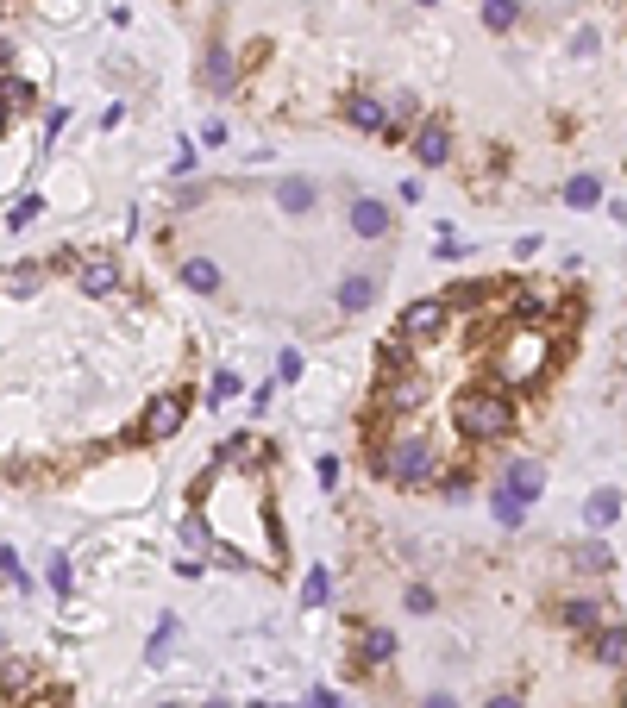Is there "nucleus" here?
I'll use <instances>...</instances> for the list:
<instances>
[{"label":"nucleus","instance_id":"obj_44","mask_svg":"<svg viewBox=\"0 0 627 708\" xmlns=\"http://www.w3.org/2000/svg\"><path fill=\"white\" fill-rule=\"evenodd\" d=\"M414 7H439V0H414Z\"/></svg>","mask_w":627,"mask_h":708},{"label":"nucleus","instance_id":"obj_11","mask_svg":"<svg viewBox=\"0 0 627 708\" xmlns=\"http://www.w3.org/2000/svg\"><path fill=\"white\" fill-rule=\"evenodd\" d=\"M345 220H352V232H358V239H389V226H396V214H389V207H383L377 195H358Z\"/></svg>","mask_w":627,"mask_h":708},{"label":"nucleus","instance_id":"obj_41","mask_svg":"<svg viewBox=\"0 0 627 708\" xmlns=\"http://www.w3.org/2000/svg\"><path fill=\"white\" fill-rule=\"evenodd\" d=\"M421 708H458V702H452V696H446V690H433V696H427V702H421Z\"/></svg>","mask_w":627,"mask_h":708},{"label":"nucleus","instance_id":"obj_1","mask_svg":"<svg viewBox=\"0 0 627 708\" xmlns=\"http://www.w3.org/2000/svg\"><path fill=\"white\" fill-rule=\"evenodd\" d=\"M552 364V339L540 333V326H515V333H502L496 351H490V376L502 389H527V383H540Z\"/></svg>","mask_w":627,"mask_h":708},{"label":"nucleus","instance_id":"obj_21","mask_svg":"<svg viewBox=\"0 0 627 708\" xmlns=\"http://www.w3.org/2000/svg\"><path fill=\"white\" fill-rule=\"evenodd\" d=\"M483 26H490V32H515L521 26V0H483Z\"/></svg>","mask_w":627,"mask_h":708},{"label":"nucleus","instance_id":"obj_2","mask_svg":"<svg viewBox=\"0 0 627 708\" xmlns=\"http://www.w3.org/2000/svg\"><path fill=\"white\" fill-rule=\"evenodd\" d=\"M370 470H377L383 483H402V489H427L439 483V445L427 433H402L370 452Z\"/></svg>","mask_w":627,"mask_h":708},{"label":"nucleus","instance_id":"obj_29","mask_svg":"<svg viewBox=\"0 0 627 708\" xmlns=\"http://www.w3.org/2000/svg\"><path fill=\"white\" fill-rule=\"evenodd\" d=\"M226 395H239V376H232V370H214V383H207V401H214V408H220Z\"/></svg>","mask_w":627,"mask_h":708},{"label":"nucleus","instance_id":"obj_18","mask_svg":"<svg viewBox=\"0 0 627 708\" xmlns=\"http://www.w3.org/2000/svg\"><path fill=\"white\" fill-rule=\"evenodd\" d=\"M490 514H496V527H508V533H515V527L527 521V502H521L515 489H502V483H496V489H490Z\"/></svg>","mask_w":627,"mask_h":708},{"label":"nucleus","instance_id":"obj_23","mask_svg":"<svg viewBox=\"0 0 627 708\" xmlns=\"http://www.w3.org/2000/svg\"><path fill=\"white\" fill-rule=\"evenodd\" d=\"M38 101V94H32V82H19V76H0V107H7V113H26Z\"/></svg>","mask_w":627,"mask_h":708},{"label":"nucleus","instance_id":"obj_38","mask_svg":"<svg viewBox=\"0 0 627 708\" xmlns=\"http://www.w3.org/2000/svg\"><path fill=\"white\" fill-rule=\"evenodd\" d=\"M571 51H577V57H590V51H596V32H590V26H577V38H571Z\"/></svg>","mask_w":627,"mask_h":708},{"label":"nucleus","instance_id":"obj_9","mask_svg":"<svg viewBox=\"0 0 627 708\" xmlns=\"http://www.w3.org/2000/svg\"><path fill=\"white\" fill-rule=\"evenodd\" d=\"M377 289H383V270H352L339 282V314H364L377 308Z\"/></svg>","mask_w":627,"mask_h":708},{"label":"nucleus","instance_id":"obj_46","mask_svg":"<svg viewBox=\"0 0 627 708\" xmlns=\"http://www.w3.org/2000/svg\"><path fill=\"white\" fill-rule=\"evenodd\" d=\"M0 126H7V107H0Z\"/></svg>","mask_w":627,"mask_h":708},{"label":"nucleus","instance_id":"obj_40","mask_svg":"<svg viewBox=\"0 0 627 708\" xmlns=\"http://www.w3.org/2000/svg\"><path fill=\"white\" fill-rule=\"evenodd\" d=\"M308 708H345V702H339L333 690H314V696H308Z\"/></svg>","mask_w":627,"mask_h":708},{"label":"nucleus","instance_id":"obj_15","mask_svg":"<svg viewBox=\"0 0 627 708\" xmlns=\"http://www.w3.org/2000/svg\"><path fill=\"white\" fill-rule=\"evenodd\" d=\"M339 113H345V126H352V132H383L389 126V107L377 101V94H352Z\"/></svg>","mask_w":627,"mask_h":708},{"label":"nucleus","instance_id":"obj_27","mask_svg":"<svg viewBox=\"0 0 627 708\" xmlns=\"http://www.w3.org/2000/svg\"><path fill=\"white\" fill-rule=\"evenodd\" d=\"M38 214H44V195H19V201H13V214H7V226H32Z\"/></svg>","mask_w":627,"mask_h":708},{"label":"nucleus","instance_id":"obj_19","mask_svg":"<svg viewBox=\"0 0 627 708\" xmlns=\"http://www.w3.org/2000/svg\"><path fill=\"white\" fill-rule=\"evenodd\" d=\"M584 521L590 527H615L621 521V489H596L590 502H584Z\"/></svg>","mask_w":627,"mask_h":708},{"label":"nucleus","instance_id":"obj_32","mask_svg":"<svg viewBox=\"0 0 627 708\" xmlns=\"http://www.w3.org/2000/svg\"><path fill=\"white\" fill-rule=\"evenodd\" d=\"M0 577H7V583H19V589H26V564H19L7 546H0Z\"/></svg>","mask_w":627,"mask_h":708},{"label":"nucleus","instance_id":"obj_28","mask_svg":"<svg viewBox=\"0 0 627 708\" xmlns=\"http://www.w3.org/2000/svg\"><path fill=\"white\" fill-rule=\"evenodd\" d=\"M38 282H44V270H32V264H19V270H7V289H13V295H32Z\"/></svg>","mask_w":627,"mask_h":708},{"label":"nucleus","instance_id":"obj_35","mask_svg":"<svg viewBox=\"0 0 627 708\" xmlns=\"http://www.w3.org/2000/svg\"><path fill=\"white\" fill-rule=\"evenodd\" d=\"M276 376H283V383H301V351H283V358H276Z\"/></svg>","mask_w":627,"mask_h":708},{"label":"nucleus","instance_id":"obj_17","mask_svg":"<svg viewBox=\"0 0 627 708\" xmlns=\"http://www.w3.org/2000/svg\"><path fill=\"white\" fill-rule=\"evenodd\" d=\"M182 289L220 295V264H214V257H182Z\"/></svg>","mask_w":627,"mask_h":708},{"label":"nucleus","instance_id":"obj_26","mask_svg":"<svg viewBox=\"0 0 627 708\" xmlns=\"http://www.w3.org/2000/svg\"><path fill=\"white\" fill-rule=\"evenodd\" d=\"M170 640H176V615H164V621H157V633H151V646H145V665H164V652H170Z\"/></svg>","mask_w":627,"mask_h":708},{"label":"nucleus","instance_id":"obj_13","mask_svg":"<svg viewBox=\"0 0 627 708\" xmlns=\"http://www.w3.org/2000/svg\"><path fill=\"white\" fill-rule=\"evenodd\" d=\"M314 201H320V182L314 176H283L276 182V207H283V214H314Z\"/></svg>","mask_w":627,"mask_h":708},{"label":"nucleus","instance_id":"obj_8","mask_svg":"<svg viewBox=\"0 0 627 708\" xmlns=\"http://www.w3.org/2000/svg\"><path fill=\"white\" fill-rule=\"evenodd\" d=\"M414 157H421L427 170L452 163V126L446 120H421V126H414Z\"/></svg>","mask_w":627,"mask_h":708},{"label":"nucleus","instance_id":"obj_20","mask_svg":"<svg viewBox=\"0 0 627 708\" xmlns=\"http://www.w3.org/2000/svg\"><path fill=\"white\" fill-rule=\"evenodd\" d=\"M364 665H389V658H396V633L389 627H364Z\"/></svg>","mask_w":627,"mask_h":708},{"label":"nucleus","instance_id":"obj_31","mask_svg":"<svg viewBox=\"0 0 627 708\" xmlns=\"http://www.w3.org/2000/svg\"><path fill=\"white\" fill-rule=\"evenodd\" d=\"M408 608H414V615H433V608H439V596H433L427 583H414V589H408Z\"/></svg>","mask_w":627,"mask_h":708},{"label":"nucleus","instance_id":"obj_33","mask_svg":"<svg viewBox=\"0 0 627 708\" xmlns=\"http://www.w3.org/2000/svg\"><path fill=\"white\" fill-rule=\"evenodd\" d=\"M464 489H471V470H452V477H439V495H452V502H458Z\"/></svg>","mask_w":627,"mask_h":708},{"label":"nucleus","instance_id":"obj_4","mask_svg":"<svg viewBox=\"0 0 627 708\" xmlns=\"http://www.w3.org/2000/svg\"><path fill=\"white\" fill-rule=\"evenodd\" d=\"M182 420H189V395H157L151 408H145V420H138V439L145 445H164V439H176L182 433Z\"/></svg>","mask_w":627,"mask_h":708},{"label":"nucleus","instance_id":"obj_34","mask_svg":"<svg viewBox=\"0 0 627 708\" xmlns=\"http://www.w3.org/2000/svg\"><path fill=\"white\" fill-rule=\"evenodd\" d=\"M314 477H320V489H333V483H339V458H333V452L314 458Z\"/></svg>","mask_w":627,"mask_h":708},{"label":"nucleus","instance_id":"obj_25","mask_svg":"<svg viewBox=\"0 0 627 708\" xmlns=\"http://www.w3.org/2000/svg\"><path fill=\"white\" fill-rule=\"evenodd\" d=\"M565 201H571V207H596V201H602V182H596V176H571V182H565Z\"/></svg>","mask_w":627,"mask_h":708},{"label":"nucleus","instance_id":"obj_5","mask_svg":"<svg viewBox=\"0 0 627 708\" xmlns=\"http://www.w3.org/2000/svg\"><path fill=\"white\" fill-rule=\"evenodd\" d=\"M427 408V376L421 370H389V383L377 395V414H414Z\"/></svg>","mask_w":627,"mask_h":708},{"label":"nucleus","instance_id":"obj_42","mask_svg":"<svg viewBox=\"0 0 627 708\" xmlns=\"http://www.w3.org/2000/svg\"><path fill=\"white\" fill-rule=\"evenodd\" d=\"M483 708H527V702H521V696H490Z\"/></svg>","mask_w":627,"mask_h":708},{"label":"nucleus","instance_id":"obj_12","mask_svg":"<svg viewBox=\"0 0 627 708\" xmlns=\"http://www.w3.org/2000/svg\"><path fill=\"white\" fill-rule=\"evenodd\" d=\"M590 658H596V665H609V671H621L627 665V627L621 621H602L590 633Z\"/></svg>","mask_w":627,"mask_h":708},{"label":"nucleus","instance_id":"obj_39","mask_svg":"<svg viewBox=\"0 0 627 708\" xmlns=\"http://www.w3.org/2000/svg\"><path fill=\"white\" fill-rule=\"evenodd\" d=\"M63 120H69V107H51V113H44V138H57V132H63Z\"/></svg>","mask_w":627,"mask_h":708},{"label":"nucleus","instance_id":"obj_10","mask_svg":"<svg viewBox=\"0 0 627 708\" xmlns=\"http://www.w3.org/2000/svg\"><path fill=\"white\" fill-rule=\"evenodd\" d=\"M76 289L82 295H113V289H120V257H82V264H76Z\"/></svg>","mask_w":627,"mask_h":708},{"label":"nucleus","instance_id":"obj_47","mask_svg":"<svg viewBox=\"0 0 627 708\" xmlns=\"http://www.w3.org/2000/svg\"><path fill=\"white\" fill-rule=\"evenodd\" d=\"M164 708H176V702H164Z\"/></svg>","mask_w":627,"mask_h":708},{"label":"nucleus","instance_id":"obj_24","mask_svg":"<svg viewBox=\"0 0 627 708\" xmlns=\"http://www.w3.org/2000/svg\"><path fill=\"white\" fill-rule=\"evenodd\" d=\"M571 558H577V571H590V577H602V571H609V564H615V552L602 546V539H590V546H577Z\"/></svg>","mask_w":627,"mask_h":708},{"label":"nucleus","instance_id":"obj_3","mask_svg":"<svg viewBox=\"0 0 627 708\" xmlns=\"http://www.w3.org/2000/svg\"><path fill=\"white\" fill-rule=\"evenodd\" d=\"M452 420H458V433L471 445H496V439L515 433V401H508L502 389H464Z\"/></svg>","mask_w":627,"mask_h":708},{"label":"nucleus","instance_id":"obj_43","mask_svg":"<svg viewBox=\"0 0 627 708\" xmlns=\"http://www.w3.org/2000/svg\"><path fill=\"white\" fill-rule=\"evenodd\" d=\"M7 63H13V44H7V38H0V69H7Z\"/></svg>","mask_w":627,"mask_h":708},{"label":"nucleus","instance_id":"obj_6","mask_svg":"<svg viewBox=\"0 0 627 708\" xmlns=\"http://www.w3.org/2000/svg\"><path fill=\"white\" fill-rule=\"evenodd\" d=\"M446 320H452L446 295H421V301H408V308H402V339L408 345L414 339H439V333H446Z\"/></svg>","mask_w":627,"mask_h":708},{"label":"nucleus","instance_id":"obj_14","mask_svg":"<svg viewBox=\"0 0 627 708\" xmlns=\"http://www.w3.org/2000/svg\"><path fill=\"white\" fill-rule=\"evenodd\" d=\"M232 82H239V57H232L226 44H214V51L201 57V88H207V94H226Z\"/></svg>","mask_w":627,"mask_h":708},{"label":"nucleus","instance_id":"obj_37","mask_svg":"<svg viewBox=\"0 0 627 708\" xmlns=\"http://www.w3.org/2000/svg\"><path fill=\"white\" fill-rule=\"evenodd\" d=\"M170 170H176V176H189V170H195V145H176V157H170Z\"/></svg>","mask_w":627,"mask_h":708},{"label":"nucleus","instance_id":"obj_7","mask_svg":"<svg viewBox=\"0 0 627 708\" xmlns=\"http://www.w3.org/2000/svg\"><path fill=\"white\" fill-rule=\"evenodd\" d=\"M502 489H515L521 502L533 508V502L546 495V464H540V458H508V470H502Z\"/></svg>","mask_w":627,"mask_h":708},{"label":"nucleus","instance_id":"obj_45","mask_svg":"<svg viewBox=\"0 0 627 708\" xmlns=\"http://www.w3.org/2000/svg\"><path fill=\"white\" fill-rule=\"evenodd\" d=\"M201 708H226V702H201Z\"/></svg>","mask_w":627,"mask_h":708},{"label":"nucleus","instance_id":"obj_36","mask_svg":"<svg viewBox=\"0 0 627 708\" xmlns=\"http://www.w3.org/2000/svg\"><path fill=\"white\" fill-rule=\"evenodd\" d=\"M69 583H76V577H69V558H51V589H57V596H69Z\"/></svg>","mask_w":627,"mask_h":708},{"label":"nucleus","instance_id":"obj_30","mask_svg":"<svg viewBox=\"0 0 627 708\" xmlns=\"http://www.w3.org/2000/svg\"><path fill=\"white\" fill-rule=\"evenodd\" d=\"M176 539H182V546H189V552H201V546H207V521H201V514H189Z\"/></svg>","mask_w":627,"mask_h":708},{"label":"nucleus","instance_id":"obj_16","mask_svg":"<svg viewBox=\"0 0 627 708\" xmlns=\"http://www.w3.org/2000/svg\"><path fill=\"white\" fill-rule=\"evenodd\" d=\"M602 608H609V602H602V596H571V602L559 608V621H565L571 633H596L602 621H609V615H602Z\"/></svg>","mask_w":627,"mask_h":708},{"label":"nucleus","instance_id":"obj_22","mask_svg":"<svg viewBox=\"0 0 627 708\" xmlns=\"http://www.w3.org/2000/svg\"><path fill=\"white\" fill-rule=\"evenodd\" d=\"M333 602V577H327V564H314L308 583H301V608H327Z\"/></svg>","mask_w":627,"mask_h":708}]
</instances>
